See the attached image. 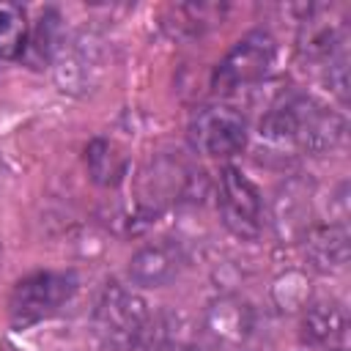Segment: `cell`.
<instances>
[{
  "label": "cell",
  "instance_id": "1",
  "mask_svg": "<svg viewBox=\"0 0 351 351\" xmlns=\"http://www.w3.org/2000/svg\"><path fill=\"white\" fill-rule=\"evenodd\" d=\"M77 291L74 271H36L22 277L8 296V324L25 332L52 318Z\"/></svg>",
  "mask_w": 351,
  "mask_h": 351
},
{
  "label": "cell",
  "instance_id": "2",
  "mask_svg": "<svg viewBox=\"0 0 351 351\" xmlns=\"http://www.w3.org/2000/svg\"><path fill=\"white\" fill-rule=\"evenodd\" d=\"M148 326V304L134 291L110 282L93 310V335L107 351H129Z\"/></svg>",
  "mask_w": 351,
  "mask_h": 351
},
{
  "label": "cell",
  "instance_id": "3",
  "mask_svg": "<svg viewBox=\"0 0 351 351\" xmlns=\"http://www.w3.org/2000/svg\"><path fill=\"white\" fill-rule=\"evenodd\" d=\"M274 38L266 30H252L247 36H241L233 49L217 63L211 85L219 93H230L236 88H247L258 80H263L269 74V69L274 66Z\"/></svg>",
  "mask_w": 351,
  "mask_h": 351
},
{
  "label": "cell",
  "instance_id": "4",
  "mask_svg": "<svg viewBox=\"0 0 351 351\" xmlns=\"http://www.w3.org/2000/svg\"><path fill=\"white\" fill-rule=\"evenodd\" d=\"M189 140L200 154L225 159L247 145V121L236 107L211 104L195 112L189 123Z\"/></svg>",
  "mask_w": 351,
  "mask_h": 351
},
{
  "label": "cell",
  "instance_id": "5",
  "mask_svg": "<svg viewBox=\"0 0 351 351\" xmlns=\"http://www.w3.org/2000/svg\"><path fill=\"white\" fill-rule=\"evenodd\" d=\"M219 214L230 233L241 239H255L263 230V197L261 189L239 170L225 167L219 173Z\"/></svg>",
  "mask_w": 351,
  "mask_h": 351
},
{
  "label": "cell",
  "instance_id": "6",
  "mask_svg": "<svg viewBox=\"0 0 351 351\" xmlns=\"http://www.w3.org/2000/svg\"><path fill=\"white\" fill-rule=\"evenodd\" d=\"M181 263H184L181 247L173 244L170 239H159L140 247L129 258V280L143 288H159L178 277Z\"/></svg>",
  "mask_w": 351,
  "mask_h": 351
},
{
  "label": "cell",
  "instance_id": "7",
  "mask_svg": "<svg viewBox=\"0 0 351 351\" xmlns=\"http://www.w3.org/2000/svg\"><path fill=\"white\" fill-rule=\"evenodd\" d=\"M208 332L225 343H241L252 329V310L239 299H219L206 315Z\"/></svg>",
  "mask_w": 351,
  "mask_h": 351
},
{
  "label": "cell",
  "instance_id": "8",
  "mask_svg": "<svg viewBox=\"0 0 351 351\" xmlns=\"http://www.w3.org/2000/svg\"><path fill=\"white\" fill-rule=\"evenodd\" d=\"M346 332V313L335 302H315L302 318V340L310 346H332Z\"/></svg>",
  "mask_w": 351,
  "mask_h": 351
},
{
  "label": "cell",
  "instance_id": "9",
  "mask_svg": "<svg viewBox=\"0 0 351 351\" xmlns=\"http://www.w3.org/2000/svg\"><path fill=\"white\" fill-rule=\"evenodd\" d=\"M58 41H60V14L55 8H47V11H41L33 33L25 38L19 58H25L27 66L38 69L52 58V52L58 49Z\"/></svg>",
  "mask_w": 351,
  "mask_h": 351
},
{
  "label": "cell",
  "instance_id": "10",
  "mask_svg": "<svg viewBox=\"0 0 351 351\" xmlns=\"http://www.w3.org/2000/svg\"><path fill=\"white\" fill-rule=\"evenodd\" d=\"M85 162L99 184H118L126 173V159L107 140H93L85 151Z\"/></svg>",
  "mask_w": 351,
  "mask_h": 351
},
{
  "label": "cell",
  "instance_id": "11",
  "mask_svg": "<svg viewBox=\"0 0 351 351\" xmlns=\"http://www.w3.org/2000/svg\"><path fill=\"white\" fill-rule=\"evenodd\" d=\"M310 255L321 269H340L348 261V236L343 228H324L310 239Z\"/></svg>",
  "mask_w": 351,
  "mask_h": 351
},
{
  "label": "cell",
  "instance_id": "12",
  "mask_svg": "<svg viewBox=\"0 0 351 351\" xmlns=\"http://www.w3.org/2000/svg\"><path fill=\"white\" fill-rule=\"evenodd\" d=\"M27 38L25 11L14 3H0V60L22 55Z\"/></svg>",
  "mask_w": 351,
  "mask_h": 351
},
{
  "label": "cell",
  "instance_id": "13",
  "mask_svg": "<svg viewBox=\"0 0 351 351\" xmlns=\"http://www.w3.org/2000/svg\"><path fill=\"white\" fill-rule=\"evenodd\" d=\"M181 351H195V348H181Z\"/></svg>",
  "mask_w": 351,
  "mask_h": 351
}]
</instances>
